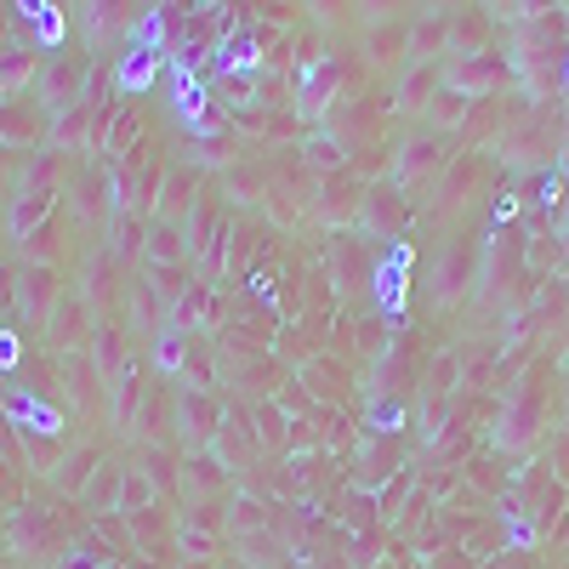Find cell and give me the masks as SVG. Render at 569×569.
<instances>
[{
    "label": "cell",
    "instance_id": "6da1fadb",
    "mask_svg": "<svg viewBox=\"0 0 569 569\" xmlns=\"http://www.w3.org/2000/svg\"><path fill=\"white\" fill-rule=\"evenodd\" d=\"M58 308H63V284H58V273H52V268H29V279H23V313H29L34 325H52Z\"/></svg>",
    "mask_w": 569,
    "mask_h": 569
},
{
    "label": "cell",
    "instance_id": "7a4b0ae2",
    "mask_svg": "<svg viewBox=\"0 0 569 569\" xmlns=\"http://www.w3.org/2000/svg\"><path fill=\"white\" fill-rule=\"evenodd\" d=\"M74 211H80L86 228H103V217H109V194H103V182H98V177H86V182L74 188Z\"/></svg>",
    "mask_w": 569,
    "mask_h": 569
},
{
    "label": "cell",
    "instance_id": "3957f363",
    "mask_svg": "<svg viewBox=\"0 0 569 569\" xmlns=\"http://www.w3.org/2000/svg\"><path fill=\"white\" fill-rule=\"evenodd\" d=\"M34 52H7V58H0V98H7V91H18L23 80H34Z\"/></svg>",
    "mask_w": 569,
    "mask_h": 569
},
{
    "label": "cell",
    "instance_id": "277c9868",
    "mask_svg": "<svg viewBox=\"0 0 569 569\" xmlns=\"http://www.w3.org/2000/svg\"><path fill=\"white\" fill-rule=\"evenodd\" d=\"M86 472H91V450H74V456L63 461V472H58V485H63V490H80Z\"/></svg>",
    "mask_w": 569,
    "mask_h": 569
}]
</instances>
